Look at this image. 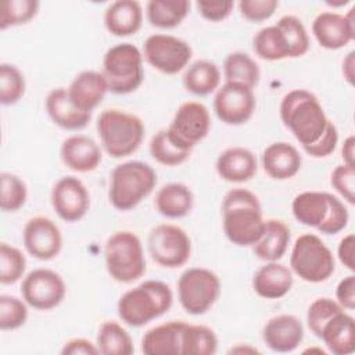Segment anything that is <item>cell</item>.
I'll return each instance as SVG.
<instances>
[{"mask_svg": "<svg viewBox=\"0 0 355 355\" xmlns=\"http://www.w3.org/2000/svg\"><path fill=\"white\" fill-rule=\"evenodd\" d=\"M222 226L227 240L239 247L254 245L265 226L258 197L247 189H232L222 201Z\"/></svg>", "mask_w": 355, "mask_h": 355, "instance_id": "cell-1", "label": "cell"}, {"mask_svg": "<svg viewBox=\"0 0 355 355\" xmlns=\"http://www.w3.org/2000/svg\"><path fill=\"white\" fill-rule=\"evenodd\" d=\"M279 112L283 125L294 135L301 147L315 144L330 123L318 97L305 89H293L286 93Z\"/></svg>", "mask_w": 355, "mask_h": 355, "instance_id": "cell-2", "label": "cell"}, {"mask_svg": "<svg viewBox=\"0 0 355 355\" xmlns=\"http://www.w3.org/2000/svg\"><path fill=\"white\" fill-rule=\"evenodd\" d=\"M173 302L171 287L159 280H146L123 293L116 309L119 319L132 327H141L166 313Z\"/></svg>", "mask_w": 355, "mask_h": 355, "instance_id": "cell-3", "label": "cell"}, {"mask_svg": "<svg viewBox=\"0 0 355 355\" xmlns=\"http://www.w3.org/2000/svg\"><path fill=\"white\" fill-rule=\"evenodd\" d=\"M143 121L130 112L108 108L97 118L101 147L112 158H123L137 151L144 139Z\"/></svg>", "mask_w": 355, "mask_h": 355, "instance_id": "cell-4", "label": "cell"}, {"mask_svg": "<svg viewBox=\"0 0 355 355\" xmlns=\"http://www.w3.org/2000/svg\"><path fill=\"white\" fill-rule=\"evenodd\" d=\"M157 184L155 171L146 162L128 161L116 165L110 175L108 200L118 211H129L140 204Z\"/></svg>", "mask_w": 355, "mask_h": 355, "instance_id": "cell-5", "label": "cell"}, {"mask_svg": "<svg viewBox=\"0 0 355 355\" xmlns=\"http://www.w3.org/2000/svg\"><path fill=\"white\" fill-rule=\"evenodd\" d=\"M108 275L118 283L129 284L146 273V258L140 239L128 230L112 233L104 245Z\"/></svg>", "mask_w": 355, "mask_h": 355, "instance_id": "cell-6", "label": "cell"}, {"mask_svg": "<svg viewBox=\"0 0 355 355\" xmlns=\"http://www.w3.org/2000/svg\"><path fill=\"white\" fill-rule=\"evenodd\" d=\"M108 92L129 94L137 90L143 82V53L132 43H119L107 50L101 71Z\"/></svg>", "mask_w": 355, "mask_h": 355, "instance_id": "cell-7", "label": "cell"}, {"mask_svg": "<svg viewBox=\"0 0 355 355\" xmlns=\"http://www.w3.org/2000/svg\"><path fill=\"white\" fill-rule=\"evenodd\" d=\"M291 272L308 283L326 282L336 270L334 257L323 240L312 233L301 234L291 250Z\"/></svg>", "mask_w": 355, "mask_h": 355, "instance_id": "cell-8", "label": "cell"}, {"mask_svg": "<svg viewBox=\"0 0 355 355\" xmlns=\"http://www.w3.org/2000/svg\"><path fill=\"white\" fill-rule=\"evenodd\" d=\"M220 295V280L209 269L190 268L178 280V297L189 315H204Z\"/></svg>", "mask_w": 355, "mask_h": 355, "instance_id": "cell-9", "label": "cell"}, {"mask_svg": "<svg viewBox=\"0 0 355 355\" xmlns=\"http://www.w3.org/2000/svg\"><path fill=\"white\" fill-rule=\"evenodd\" d=\"M147 244L153 261L162 268H180L191 255V240L178 225L159 223L154 226Z\"/></svg>", "mask_w": 355, "mask_h": 355, "instance_id": "cell-10", "label": "cell"}, {"mask_svg": "<svg viewBox=\"0 0 355 355\" xmlns=\"http://www.w3.org/2000/svg\"><path fill=\"white\" fill-rule=\"evenodd\" d=\"M193 55L190 44L172 35L155 33L143 44V58L164 75H176L183 71Z\"/></svg>", "mask_w": 355, "mask_h": 355, "instance_id": "cell-11", "label": "cell"}, {"mask_svg": "<svg viewBox=\"0 0 355 355\" xmlns=\"http://www.w3.org/2000/svg\"><path fill=\"white\" fill-rule=\"evenodd\" d=\"M65 293L67 287L62 277L57 272L44 268L29 272L21 284L24 301L37 311H50L58 306Z\"/></svg>", "mask_w": 355, "mask_h": 355, "instance_id": "cell-12", "label": "cell"}, {"mask_svg": "<svg viewBox=\"0 0 355 355\" xmlns=\"http://www.w3.org/2000/svg\"><path fill=\"white\" fill-rule=\"evenodd\" d=\"M214 111L226 125H243L255 111L254 89L234 82H225L214 97Z\"/></svg>", "mask_w": 355, "mask_h": 355, "instance_id": "cell-13", "label": "cell"}, {"mask_svg": "<svg viewBox=\"0 0 355 355\" xmlns=\"http://www.w3.org/2000/svg\"><path fill=\"white\" fill-rule=\"evenodd\" d=\"M166 129L180 144L193 150L209 133V111L200 101H186L179 105Z\"/></svg>", "mask_w": 355, "mask_h": 355, "instance_id": "cell-14", "label": "cell"}, {"mask_svg": "<svg viewBox=\"0 0 355 355\" xmlns=\"http://www.w3.org/2000/svg\"><path fill=\"white\" fill-rule=\"evenodd\" d=\"M50 200L58 218L69 223L80 220L90 207V194L75 176L58 179L51 189Z\"/></svg>", "mask_w": 355, "mask_h": 355, "instance_id": "cell-15", "label": "cell"}, {"mask_svg": "<svg viewBox=\"0 0 355 355\" xmlns=\"http://www.w3.org/2000/svg\"><path fill=\"white\" fill-rule=\"evenodd\" d=\"M25 250L39 261L55 258L62 248V234L60 227L47 216L31 218L22 230Z\"/></svg>", "mask_w": 355, "mask_h": 355, "instance_id": "cell-16", "label": "cell"}, {"mask_svg": "<svg viewBox=\"0 0 355 355\" xmlns=\"http://www.w3.org/2000/svg\"><path fill=\"white\" fill-rule=\"evenodd\" d=\"M355 8L347 14L323 11L312 22V33L320 47L338 50L349 44L355 37Z\"/></svg>", "mask_w": 355, "mask_h": 355, "instance_id": "cell-17", "label": "cell"}, {"mask_svg": "<svg viewBox=\"0 0 355 355\" xmlns=\"http://www.w3.org/2000/svg\"><path fill=\"white\" fill-rule=\"evenodd\" d=\"M262 338L275 352H291L304 340V326L294 315H277L265 323Z\"/></svg>", "mask_w": 355, "mask_h": 355, "instance_id": "cell-18", "label": "cell"}, {"mask_svg": "<svg viewBox=\"0 0 355 355\" xmlns=\"http://www.w3.org/2000/svg\"><path fill=\"white\" fill-rule=\"evenodd\" d=\"M60 155L67 168L80 173L94 171L103 158L100 146L85 135L67 137L61 144Z\"/></svg>", "mask_w": 355, "mask_h": 355, "instance_id": "cell-19", "label": "cell"}, {"mask_svg": "<svg viewBox=\"0 0 355 355\" xmlns=\"http://www.w3.org/2000/svg\"><path fill=\"white\" fill-rule=\"evenodd\" d=\"M302 165V157L298 150L286 141L269 144L262 153V168L265 173L275 180H287L294 178Z\"/></svg>", "mask_w": 355, "mask_h": 355, "instance_id": "cell-20", "label": "cell"}, {"mask_svg": "<svg viewBox=\"0 0 355 355\" xmlns=\"http://www.w3.org/2000/svg\"><path fill=\"white\" fill-rule=\"evenodd\" d=\"M108 92L107 82L101 72L83 71L69 83L67 93L71 101L79 110L90 112L101 104Z\"/></svg>", "mask_w": 355, "mask_h": 355, "instance_id": "cell-21", "label": "cell"}, {"mask_svg": "<svg viewBox=\"0 0 355 355\" xmlns=\"http://www.w3.org/2000/svg\"><path fill=\"white\" fill-rule=\"evenodd\" d=\"M44 105L53 123L65 130H80L87 126L92 118L90 112L75 107L64 87L53 89L46 96Z\"/></svg>", "mask_w": 355, "mask_h": 355, "instance_id": "cell-22", "label": "cell"}, {"mask_svg": "<svg viewBox=\"0 0 355 355\" xmlns=\"http://www.w3.org/2000/svg\"><path fill=\"white\" fill-rule=\"evenodd\" d=\"M293 272L283 263L266 262L252 277V288L261 298L279 300L293 287Z\"/></svg>", "mask_w": 355, "mask_h": 355, "instance_id": "cell-23", "label": "cell"}, {"mask_svg": "<svg viewBox=\"0 0 355 355\" xmlns=\"http://www.w3.org/2000/svg\"><path fill=\"white\" fill-rule=\"evenodd\" d=\"M218 175L230 183H244L251 180L258 169L252 151L244 147H230L222 151L216 159Z\"/></svg>", "mask_w": 355, "mask_h": 355, "instance_id": "cell-24", "label": "cell"}, {"mask_svg": "<svg viewBox=\"0 0 355 355\" xmlns=\"http://www.w3.org/2000/svg\"><path fill=\"white\" fill-rule=\"evenodd\" d=\"M143 24V8L136 0H118L104 12L105 29L118 37L135 35Z\"/></svg>", "mask_w": 355, "mask_h": 355, "instance_id": "cell-25", "label": "cell"}, {"mask_svg": "<svg viewBox=\"0 0 355 355\" xmlns=\"http://www.w3.org/2000/svg\"><path fill=\"white\" fill-rule=\"evenodd\" d=\"M319 338L334 355H351L355 351V322L344 309L336 313L323 327Z\"/></svg>", "mask_w": 355, "mask_h": 355, "instance_id": "cell-26", "label": "cell"}, {"mask_svg": "<svg viewBox=\"0 0 355 355\" xmlns=\"http://www.w3.org/2000/svg\"><path fill=\"white\" fill-rule=\"evenodd\" d=\"M184 324L183 320H169L147 330L141 338V351L147 355H180Z\"/></svg>", "mask_w": 355, "mask_h": 355, "instance_id": "cell-27", "label": "cell"}, {"mask_svg": "<svg viewBox=\"0 0 355 355\" xmlns=\"http://www.w3.org/2000/svg\"><path fill=\"white\" fill-rule=\"evenodd\" d=\"M290 227L280 219H265L261 237L252 245L254 254L265 261L275 262L283 258L290 244Z\"/></svg>", "mask_w": 355, "mask_h": 355, "instance_id": "cell-28", "label": "cell"}, {"mask_svg": "<svg viewBox=\"0 0 355 355\" xmlns=\"http://www.w3.org/2000/svg\"><path fill=\"white\" fill-rule=\"evenodd\" d=\"M157 211L169 219H179L189 215L194 205V196L189 186L178 182L164 184L155 194Z\"/></svg>", "mask_w": 355, "mask_h": 355, "instance_id": "cell-29", "label": "cell"}, {"mask_svg": "<svg viewBox=\"0 0 355 355\" xmlns=\"http://www.w3.org/2000/svg\"><path fill=\"white\" fill-rule=\"evenodd\" d=\"M329 209V193L302 191L297 194L291 204V211L297 222L309 227H318L326 218Z\"/></svg>", "mask_w": 355, "mask_h": 355, "instance_id": "cell-30", "label": "cell"}, {"mask_svg": "<svg viewBox=\"0 0 355 355\" xmlns=\"http://www.w3.org/2000/svg\"><path fill=\"white\" fill-rule=\"evenodd\" d=\"M219 83L220 71L215 62L208 60L194 61L183 73V86L194 96H208L218 90Z\"/></svg>", "mask_w": 355, "mask_h": 355, "instance_id": "cell-31", "label": "cell"}, {"mask_svg": "<svg viewBox=\"0 0 355 355\" xmlns=\"http://www.w3.org/2000/svg\"><path fill=\"white\" fill-rule=\"evenodd\" d=\"M190 1L187 0H150L146 6L148 22L159 29H173L187 17Z\"/></svg>", "mask_w": 355, "mask_h": 355, "instance_id": "cell-32", "label": "cell"}, {"mask_svg": "<svg viewBox=\"0 0 355 355\" xmlns=\"http://www.w3.org/2000/svg\"><path fill=\"white\" fill-rule=\"evenodd\" d=\"M193 150L180 144L168 129L158 130L150 140V154L161 165L178 166L187 161Z\"/></svg>", "mask_w": 355, "mask_h": 355, "instance_id": "cell-33", "label": "cell"}, {"mask_svg": "<svg viewBox=\"0 0 355 355\" xmlns=\"http://www.w3.org/2000/svg\"><path fill=\"white\" fill-rule=\"evenodd\" d=\"M225 82H234L254 89L261 76L259 65L243 51L230 53L223 61Z\"/></svg>", "mask_w": 355, "mask_h": 355, "instance_id": "cell-34", "label": "cell"}, {"mask_svg": "<svg viewBox=\"0 0 355 355\" xmlns=\"http://www.w3.org/2000/svg\"><path fill=\"white\" fill-rule=\"evenodd\" d=\"M218 349V337L211 327L186 323L182 331L180 355H212Z\"/></svg>", "mask_w": 355, "mask_h": 355, "instance_id": "cell-35", "label": "cell"}, {"mask_svg": "<svg viewBox=\"0 0 355 355\" xmlns=\"http://www.w3.org/2000/svg\"><path fill=\"white\" fill-rule=\"evenodd\" d=\"M96 344L103 355H130L135 351L130 334L115 320L100 326Z\"/></svg>", "mask_w": 355, "mask_h": 355, "instance_id": "cell-36", "label": "cell"}, {"mask_svg": "<svg viewBox=\"0 0 355 355\" xmlns=\"http://www.w3.org/2000/svg\"><path fill=\"white\" fill-rule=\"evenodd\" d=\"M255 54L265 61H279L288 58V50L283 33L276 25L259 29L252 39Z\"/></svg>", "mask_w": 355, "mask_h": 355, "instance_id": "cell-37", "label": "cell"}, {"mask_svg": "<svg viewBox=\"0 0 355 355\" xmlns=\"http://www.w3.org/2000/svg\"><path fill=\"white\" fill-rule=\"evenodd\" d=\"M275 25L283 33L288 50V58H298L308 53L309 36L300 18L295 15H283Z\"/></svg>", "mask_w": 355, "mask_h": 355, "instance_id": "cell-38", "label": "cell"}, {"mask_svg": "<svg viewBox=\"0 0 355 355\" xmlns=\"http://www.w3.org/2000/svg\"><path fill=\"white\" fill-rule=\"evenodd\" d=\"M1 194H0V208L4 212H15L22 208L26 202L28 189L22 179L10 172L0 173Z\"/></svg>", "mask_w": 355, "mask_h": 355, "instance_id": "cell-39", "label": "cell"}, {"mask_svg": "<svg viewBox=\"0 0 355 355\" xmlns=\"http://www.w3.org/2000/svg\"><path fill=\"white\" fill-rule=\"evenodd\" d=\"M36 0H6L1 3L0 29L6 31L10 26H17L29 22L39 11Z\"/></svg>", "mask_w": 355, "mask_h": 355, "instance_id": "cell-40", "label": "cell"}, {"mask_svg": "<svg viewBox=\"0 0 355 355\" xmlns=\"http://www.w3.org/2000/svg\"><path fill=\"white\" fill-rule=\"evenodd\" d=\"M24 73L12 64H0V103L12 105L21 100L25 93Z\"/></svg>", "mask_w": 355, "mask_h": 355, "instance_id": "cell-41", "label": "cell"}, {"mask_svg": "<svg viewBox=\"0 0 355 355\" xmlns=\"http://www.w3.org/2000/svg\"><path fill=\"white\" fill-rule=\"evenodd\" d=\"M26 269L25 255L14 245L7 243L0 244V283H17Z\"/></svg>", "mask_w": 355, "mask_h": 355, "instance_id": "cell-42", "label": "cell"}, {"mask_svg": "<svg viewBox=\"0 0 355 355\" xmlns=\"http://www.w3.org/2000/svg\"><path fill=\"white\" fill-rule=\"evenodd\" d=\"M26 302L14 297L1 294L0 295V329L15 330L25 324L28 319Z\"/></svg>", "mask_w": 355, "mask_h": 355, "instance_id": "cell-43", "label": "cell"}, {"mask_svg": "<svg viewBox=\"0 0 355 355\" xmlns=\"http://www.w3.org/2000/svg\"><path fill=\"white\" fill-rule=\"evenodd\" d=\"M344 308L331 298H316L308 308L306 313V323L309 330L313 333V336L319 337L322 327L340 311Z\"/></svg>", "mask_w": 355, "mask_h": 355, "instance_id": "cell-44", "label": "cell"}, {"mask_svg": "<svg viewBox=\"0 0 355 355\" xmlns=\"http://www.w3.org/2000/svg\"><path fill=\"white\" fill-rule=\"evenodd\" d=\"M349 219L345 204L336 196L329 193V209L324 220L316 227L323 234H337L347 226Z\"/></svg>", "mask_w": 355, "mask_h": 355, "instance_id": "cell-45", "label": "cell"}, {"mask_svg": "<svg viewBox=\"0 0 355 355\" xmlns=\"http://www.w3.org/2000/svg\"><path fill=\"white\" fill-rule=\"evenodd\" d=\"M333 189L349 204L355 202V165H338L330 176Z\"/></svg>", "mask_w": 355, "mask_h": 355, "instance_id": "cell-46", "label": "cell"}, {"mask_svg": "<svg viewBox=\"0 0 355 355\" xmlns=\"http://www.w3.org/2000/svg\"><path fill=\"white\" fill-rule=\"evenodd\" d=\"M277 7L279 1L276 0H241L239 3L240 14L250 22H262L269 19Z\"/></svg>", "mask_w": 355, "mask_h": 355, "instance_id": "cell-47", "label": "cell"}, {"mask_svg": "<svg viewBox=\"0 0 355 355\" xmlns=\"http://www.w3.org/2000/svg\"><path fill=\"white\" fill-rule=\"evenodd\" d=\"M234 3L230 0H198V14L211 22H219L226 19L233 11Z\"/></svg>", "mask_w": 355, "mask_h": 355, "instance_id": "cell-48", "label": "cell"}, {"mask_svg": "<svg viewBox=\"0 0 355 355\" xmlns=\"http://www.w3.org/2000/svg\"><path fill=\"white\" fill-rule=\"evenodd\" d=\"M337 143H338V130H337L336 125L330 121L323 136L315 144L302 147V148L306 154H309L313 158H324L336 150Z\"/></svg>", "mask_w": 355, "mask_h": 355, "instance_id": "cell-49", "label": "cell"}, {"mask_svg": "<svg viewBox=\"0 0 355 355\" xmlns=\"http://www.w3.org/2000/svg\"><path fill=\"white\" fill-rule=\"evenodd\" d=\"M336 298L337 302L347 311H352L355 308V276L348 275L340 283L336 288Z\"/></svg>", "mask_w": 355, "mask_h": 355, "instance_id": "cell-50", "label": "cell"}, {"mask_svg": "<svg viewBox=\"0 0 355 355\" xmlns=\"http://www.w3.org/2000/svg\"><path fill=\"white\" fill-rule=\"evenodd\" d=\"M62 355H97L100 354L97 344H93L90 340L87 338H72L68 340L62 349H61Z\"/></svg>", "mask_w": 355, "mask_h": 355, "instance_id": "cell-51", "label": "cell"}, {"mask_svg": "<svg viewBox=\"0 0 355 355\" xmlns=\"http://www.w3.org/2000/svg\"><path fill=\"white\" fill-rule=\"evenodd\" d=\"M354 244H355V237L352 233H348L344 236L338 244L337 248V257L340 262L351 272L355 270V261H354Z\"/></svg>", "mask_w": 355, "mask_h": 355, "instance_id": "cell-52", "label": "cell"}, {"mask_svg": "<svg viewBox=\"0 0 355 355\" xmlns=\"http://www.w3.org/2000/svg\"><path fill=\"white\" fill-rule=\"evenodd\" d=\"M354 155H355V137L349 135L343 144L341 148V157L344 159V164L354 165Z\"/></svg>", "mask_w": 355, "mask_h": 355, "instance_id": "cell-53", "label": "cell"}, {"mask_svg": "<svg viewBox=\"0 0 355 355\" xmlns=\"http://www.w3.org/2000/svg\"><path fill=\"white\" fill-rule=\"evenodd\" d=\"M354 55H355V51H349L343 61V75L349 85H354V65H355Z\"/></svg>", "mask_w": 355, "mask_h": 355, "instance_id": "cell-54", "label": "cell"}, {"mask_svg": "<svg viewBox=\"0 0 355 355\" xmlns=\"http://www.w3.org/2000/svg\"><path fill=\"white\" fill-rule=\"evenodd\" d=\"M230 352H239V354H245V352H258L257 348H251V347H243V345H239V347H234L230 349Z\"/></svg>", "mask_w": 355, "mask_h": 355, "instance_id": "cell-55", "label": "cell"}]
</instances>
